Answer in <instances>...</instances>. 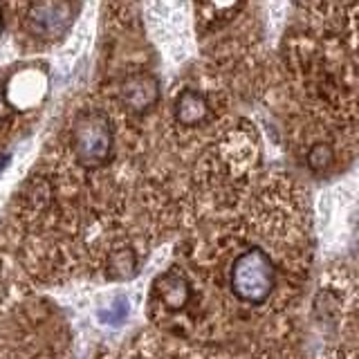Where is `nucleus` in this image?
<instances>
[{
	"label": "nucleus",
	"mask_w": 359,
	"mask_h": 359,
	"mask_svg": "<svg viewBox=\"0 0 359 359\" xmlns=\"http://www.w3.org/2000/svg\"><path fill=\"white\" fill-rule=\"evenodd\" d=\"M229 287L233 297L250 303L263 306L276 290V265L265 250L250 247L233 258L229 269Z\"/></svg>",
	"instance_id": "f257e3e1"
},
{
	"label": "nucleus",
	"mask_w": 359,
	"mask_h": 359,
	"mask_svg": "<svg viewBox=\"0 0 359 359\" xmlns=\"http://www.w3.org/2000/svg\"><path fill=\"white\" fill-rule=\"evenodd\" d=\"M74 157L83 168H99L112 155V121L101 110H86L76 117L72 128Z\"/></svg>",
	"instance_id": "f03ea898"
},
{
	"label": "nucleus",
	"mask_w": 359,
	"mask_h": 359,
	"mask_svg": "<svg viewBox=\"0 0 359 359\" xmlns=\"http://www.w3.org/2000/svg\"><path fill=\"white\" fill-rule=\"evenodd\" d=\"M76 9L72 3H34L27 7L25 25L39 39H61L70 29Z\"/></svg>",
	"instance_id": "7ed1b4c3"
},
{
	"label": "nucleus",
	"mask_w": 359,
	"mask_h": 359,
	"mask_svg": "<svg viewBox=\"0 0 359 359\" xmlns=\"http://www.w3.org/2000/svg\"><path fill=\"white\" fill-rule=\"evenodd\" d=\"M119 99L133 112L151 110L160 99V81L151 72H133L121 81Z\"/></svg>",
	"instance_id": "20e7f679"
},
{
	"label": "nucleus",
	"mask_w": 359,
	"mask_h": 359,
	"mask_svg": "<svg viewBox=\"0 0 359 359\" xmlns=\"http://www.w3.org/2000/svg\"><path fill=\"white\" fill-rule=\"evenodd\" d=\"M173 112H175L177 123H182V126H200V123H205L209 119L211 106H209V99L202 95L200 90L187 88L177 95Z\"/></svg>",
	"instance_id": "39448f33"
},
{
	"label": "nucleus",
	"mask_w": 359,
	"mask_h": 359,
	"mask_svg": "<svg viewBox=\"0 0 359 359\" xmlns=\"http://www.w3.org/2000/svg\"><path fill=\"white\" fill-rule=\"evenodd\" d=\"M155 292L168 310H182L191 297L189 280L180 272H164L155 280Z\"/></svg>",
	"instance_id": "423d86ee"
},
{
	"label": "nucleus",
	"mask_w": 359,
	"mask_h": 359,
	"mask_svg": "<svg viewBox=\"0 0 359 359\" xmlns=\"http://www.w3.org/2000/svg\"><path fill=\"white\" fill-rule=\"evenodd\" d=\"M334 162V151L330 144L319 142V144H312L310 151H308V166L312 168L314 173H321L325 171L330 164Z\"/></svg>",
	"instance_id": "0eeeda50"
},
{
	"label": "nucleus",
	"mask_w": 359,
	"mask_h": 359,
	"mask_svg": "<svg viewBox=\"0 0 359 359\" xmlns=\"http://www.w3.org/2000/svg\"><path fill=\"white\" fill-rule=\"evenodd\" d=\"M7 101H5V93H3V86H0V119L7 115Z\"/></svg>",
	"instance_id": "6e6552de"
},
{
	"label": "nucleus",
	"mask_w": 359,
	"mask_h": 359,
	"mask_svg": "<svg viewBox=\"0 0 359 359\" xmlns=\"http://www.w3.org/2000/svg\"><path fill=\"white\" fill-rule=\"evenodd\" d=\"M3 22H5V18H3V9H0V32H3Z\"/></svg>",
	"instance_id": "1a4fd4ad"
}]
</instances>
